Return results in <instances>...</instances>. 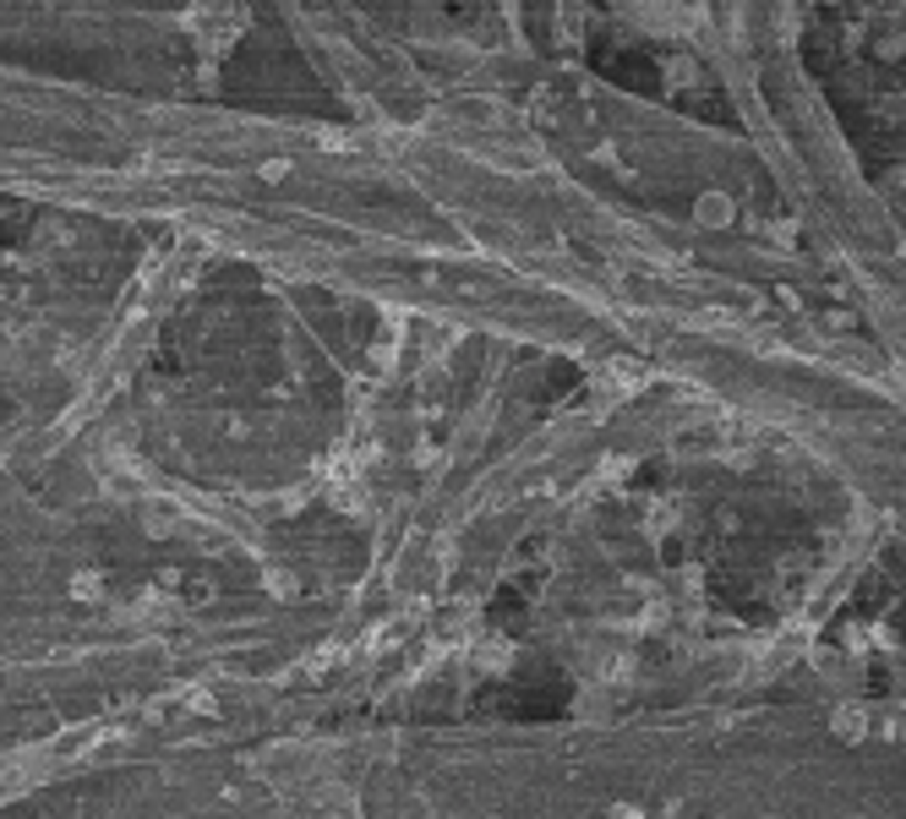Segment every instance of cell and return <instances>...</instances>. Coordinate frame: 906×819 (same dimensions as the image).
Segmentation results:
<instances>
[{"label": "cell", "mask_w": 906, "mask_h": 819, "mask_svg": "<svg viewBox=\"0 0 906 819\" xmlns=\"http://www.w3.org/2000/svg\"><path fill=\"white\" fill-rule=\"evenodd\" d=\"M241 22H246L241 0H192V28H197V44H202L208 61H219L235 44Z\"/></svg>", "instance_id": "cell-1"}, {"label": "cell", "mask_w": 906, "mask_h": 819, "mask_svg": "<svg viewBox=\"0 0 906 819\" xmlns=\"http://www.w3.org/2000/svg\"><path fill=\"white\" fill-rule=\"evenodd\" d=\"M694 213H699V224H732V197H721V191H705V197L694 202Z\"/></svg>", "instance_id": "cell-3"}, {"label": "cell", "mask_w": 906, "mask_h": 819, "mask_svg": "<svg viewBox=\"0 0 906 819\" xmlns=\"http://www.w3.org/2000/svg\"><path fill=\"white\" fill-rule=\"evenodd\" d=\"M830 727H836V738H846V743H863V732H868V716H863L857 705H842V710L830 716Z\"/></svg>", "instance_id": "cell-2"}]
</instances>
